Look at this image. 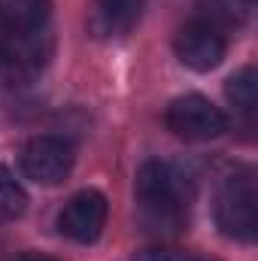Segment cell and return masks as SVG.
<instances>
[{
  "instance_id": "6da1fadb",
  "label": "cell",
  "mask_w": 258,
  "mask_h": 261,
  "mask_svg": "<svg viewBox=\"0 0 258 261\" xmlns=\"http://www.w3.org/2000/svg\"><path fill=\"white\" fill-rule=\"evenodd\" d=\"M134 195H137L140 222L146 225V231L170 234L186 225L192 192H189V179L179 167H173L167 161H146L137 170Z\"/></svg>"
},
{
  "instance_id": "7a4b0ae2",
  "label": "cell",
  "mask_w": 258,
  "mask_h": 261,
  "mask_svg": "<svg viewBox=\"0 0 258 261\" xmlns=\"http://www.w3.org/2000/svg\"><path fill=\"white\" fill-rule=\"evenodd\" d=\"M216 222L225 237L252 243L258 231V192L252 173L231 176L216 197Z\"/></svg>"
},
{
  "instance_id": "3957f363",
  "label": "cell",
  "mask_w": 258,
  "mask_h": 261,
  "mask_svg": "<svg viewBox=\"0 0 258 261\" xmlns=\"http://www.w3.org/2000/svg\"><path fill=\"white\" fill-rule=\"evenodd\" d=\"M164 122L176 137H183L189 143L216 140V137H222L228 130L225 113L213 100H207L203 94H183V97L170 100Z\"/></svg>"
},
{
  "instance_id": "277c9868",
  "label": "cell",
  "mask_w": 258,
  "mask_h": 261,
  "mask_svg": "<svg viewBox=\"0 0 258 261\" xmlns=\"http://www.w3.org/2000/svg\"><path fill=\"white\" fill-rule=\"evenodd\" d=\"M21 170L40 186H55L73 170V146L61 137H34L21 149Z\"/></svg>"
},
{
  "instance_id": "5b68a950",
  "label": "cell",
  "mask_w": 258,
  "mask_h": 261,
  "mask_svg": "<svg viewBox=\"0 0 258 261\" xmlns=\"http://www.w3.org/2000/svg\"><path fill=\"white\" fill-rule=\"evenodd\" d=\"M107 225V197L97 189H82L70 197L58 216L61 234L76 243H94Z\"/></svg>"
},
{
  "instance_id": "8992f818",
  "label": "cell",
  "mask_w": 258,
  "mask_h": 261,
  "mask_svg": "<svg viewBox=\"0 0 258 261\" xmlns=\"http://www.w3.org/2000/svg\"><path fill=\"white\" fill-rule=\"evenodd\" d=\"M173 46H176V58L189 70H197V73H207V70L219 67L222 58H225V37L210 21H189L176 34Z\"/></svg>"
},
{
  "instance_id": "52a82bcc",
  "label": "cell",
  "mask_w": 258,
  "mask_h": 261,
  "mask_svg": "<svg viewBox=\"0 0 258 261\" xmlns=\"http://www.w3.org/2000/svg\"><path fill=\"white\" fill-rule=\"evenodd\" d=\"M52 15V0H0V28L9 34L43 31Z\"/></svg>"
},
{
  "instance_id": "ba28073f",
  "label": "cell",
  "mask_w": 258,
  "mask_h": 261,
  "mask_svg": "<svg viewBox=\"0 0 258 261\" xmlns=\"http://www.w3.org/2000/svg\"><path fill=\"white\" fill-rule=\"evenodd\" d=\"M225 94H228V100H231L240 113H246V116L255 113V107H258V73H255V67L237 70V73L228 79Z\"/></svg>"
},
{
  "instance_id": "9c48e42d",
  "label": "cell",
  "mask_w": 258,
  "mask_h": 261,
  "mask_svg": "<svg viewBox=\"0 0 258 261\" xmlns=\"http://www.w3.org/2000/svg\"><path fill=\"white\" fill-rule=\"evenodd\" d=\"M24 210H28V195H24L21 182L0 164V222L21 219Z\"/></svg>"
},
{
  "instance_id": "30bf717a",
  "label": "cell",
  "mask_w": 258,
  "mask_h": 261,
  "mask_svg": "<svg viewBox=\"0 0 258 261\" xmlns=\"http://www.w3.org/2000/svg\"><path fill=\"white\" fill-rule=\"evenodd\" d=\"M143 12V0H100V18L110 31H131Z\"/></svg>"
},
{
  "instance_id": "8fae6325",
  "label": "cell",
  "mask_w": 258,
  "mask_h": 261,
  "mask_svg": "<svg viewBox=\"0 0 258 261\" xmlns=\"http://www.w3.org/2000/svg\"><path fill=\"white\" fill-rule=\"evenodd\" d=\"M134 261H197L194 255L183 252V249H170V246H152V249H143L137 252Z\"/></svg>"
},
{
  "instance_id": "7c38bea8",
  "label": "cell",
  "mask_w": 258,
  "mask_h": 261,
  "mask_svg": "<svg viewBox=\"0 0 258 261\" xmlns=\"http://www.w3.org/2000/svg\"><path fill=\"white\" fill-rule=\"evenodd\" d=\"M18 261H55V258H49V255H37V252H28V255H21Z\"/></svg>"
},
{
  "instance_id": "4fadbf2b",
  "label": "cell",
  "mask_w": 258,
  "mask_h": 261,
  "mask_svg": "<svg viewBox=\"0 0 258 261\" xmlns=\"http://www.w3.org/2000/svg\"><path fill=\"white\" fill-rule=\"evenodd\" d=\"M246 3H252V0H246Z\"/></svg>"
}]
</instances>
